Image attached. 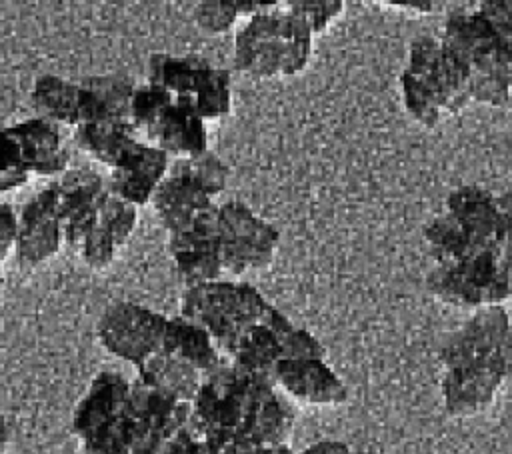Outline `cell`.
<instances>
[{
  "label": "cell",
  "instance_id": "cell-18",
  "mask_svg": "<svg viewBox=\"0 0 512 454\" xmlns=\"http://www.w3.org/2000/svg\"><path fill=\"white\" fill-rule=\"evenodd\" d=\"M142 140L168 154L170 160L192 158L210 150L206 120L198 114L192 98L174 96L172 104L160 114Z\"/></svg>",
  "mask_w": 512,
  "mask_h": 454
},
{
  "label": "cell",
  "instance_id": "cell-36",
  "mask_svg": "<svg viewBox=\"0 0 512 454\" xmlns=\"http://www.w3.org/2000/svg\"><path fill=\"white\" fill-rule=\"evenodd\" d=\"M238 18L234 0H202L194 8V22L198 30L210 36L226 34Z\"/></svg>",
  "mask_w": 512,
  "mask_h": 454
},
{
  "label": "cell",
  "instance_id": "cell-39",
  "mask_svg": "<svg viewBox=\"0 0 512 454\" xmlns=\"http://www.w3.org/2000/svg\"><path fill=\"white\" fill-rule=\"evenodd\" d=\"M478 10L484 14V18L494 28L500 46L512 64V2H482Z\"/></svg>",
  "mask_w": 512,
  "mask_h": 454
},
{
  "label": "cell",
  "instance_id": "cell-1",
  "mask_svg": "<svg viewBox=\"0 0 512 454\" xmlns=\"http://www.w3.org/2000/svg\"><path fill=\"white\" fill-rule=\"evenodd\" d=\"M272 380L248 376L228 362L204 378L190 404L188 428L216 454H236L254 448L248 440V424L254 406ZM262 448V446H260Z\"/></svg>",
  "mask_w": 512,
  "mask_h": 454
},
{
  "label": "cell",
  "instance_id": "cell-12",
  "mask_svg": "<svg viewBox=\"0 0 512 454\" xmlns=\"http://www.w3.org/2000/svg\"><path fill=\"white\" fill-rule=\"evenodd\" d=\"M64 234L58 210L56 182L30 196L18 210L16 256L26 266L50 260L62 246Z\"/></svg>",
  "mask_w": 512,
  "mask_h": 454
},
{
  "label": "cell",
  "instance_id": "cell-17",
  "mask_svg": "<svg viewBox=\"0 0 512 454\" xmlns=\"http://www.w3.org/2000/svg\"><path fill=\"white\" fill-rule=\"evenodd\" d=\"M170 156L156 146L140 140L122 160L108 172V188L114 196L142 208L152 202L154 192L168 176Z\"/></svg>",
  "mask_w": 512,
  "mask_h": 454
},
{
  "label": "cell",
  "instance_id": "cell-5",
  "mask_svg": "<svg viewBox=\"0 0 512 454\" xmlns=\"http://www.w3.org/2000/svg\"><path fill=\"white\" fill-rule=\"evenodd\" d=\"M130 380L116 370L98 372L72 412V434L84 454H132L128 416Z\"/></svg>",
  "mask_w": 512,
  "mask_h": 454
},
{
  "label": "cell",
  "instance_id": "cell-38",
  "mask_svg": "<svg viewBox=\"0 0 512 454\" xmlns=\"http://www.w3.org/2000/svg\"><path fill=\"white\" fill-rule=\"evenodd\" d=\"M118 250H120L118 242L106 230V226L98 220L92 226V230L86 234V238L82 240V244L76 252L80 254V258L84 260L86 266H90L94 270H102L112 264Z\"/></svg>",
  "mask_w": 512,
  "mask_h": 454
},
{
  "label": "cell",
  "instance_id": "cell-22",
  "mask_svg": "<svg viewBox=\"0 0 512 454\" xmlns=\"http://www.w3.org/2000/svg\"><path fill=\"white\" fill-rule=\"evenodd\" d=\"M80 84V124L130 122L136 84L124 74H92Z\"/></svg>",
  "mask_w": 512,
  "mask_h": 454
},
{
  "label": "cell",
  "instance_id": "cell-21",
  "mask_svg": "<svg viewBox=\"0 0 512 454\" xmlns=\"http://www.w3.org/2000/svg\"><path fill=\"white\" fill-rule=\"evenodd\" d=\"M446 212H450L464 230L488 250L510 234L496 196L486 188L470 184L452 190L446 200Z\"/></svg>",
  "mask_w": 512,
  "mask_h": 454
},
{
  "label": "cell",
  "instance_id": "cell-37",
  "mask_svg": "<svg viewBox=\"0 0 512 454\" xmlns=\"http://www.w3.org/2000/svg\"><path fill=\"white\" fill-rule=\"evenodd\" d=\"M98 220L106 226V230L114 236V240L122 248L128 242V238L132 236L134 228H136L138 208L110 192L104 206H102V212H100Z\"/></svg>",
  "mask_w": 512,
  "mask_h": 454
},
{
  "label": "cell",
  "instance_id": "cell-49",
  "mask_svg": "<svg viewBox=\"0 0 512 454\" xmlns=\"http://www.w3.org/2000/svg\"><path fill=\"white\" fill-rule=\"evenodd\" d=\"M2 284H4V270H2V262H0V290H2Z\"/></svg>",
  "mask_w": 512,
  "mask_h": 454
},
{
  "label": "cell",
  "instance_id": "cell-14",
  "mask_svg": "<svg viewBox=\"0 0 512 454\" xmlns=\"http://www.w3.org/2000/svg\"><path fill=\"white\" fill-rule=\"evenodd\" d=\"M510 330L512 326L504 306L478 308L442 342L438 356L444 370L488 360Z\"/></svg>",
  "mask_w": 512,
  "mask_h": 454
},
{
  "label": "cell",
  "instance_id": "cell-45",
  "mask_svg": "<svg viewBox=\"0 0 512 454\" xmlns=\"http://www.w3.org/2000/svg\"><path fill=\"white\" fill-rule=\"evenodd\" d=\"M496 200H498L500 212H502V216H504V220L508 224V230L512 232V188L502 192V194H498Z\"/></svg>",
  "mask_w": 512,
  "mask_h": 454
},
{
  "label": "cell",
  "instance_id": "cell-20",
  "mask_svg": "<svg viewBox=\"0 0 512 454\" xmlns=\"http://www.w3.org/2000/svg\"><path fill=\"white\" fill-rule=\"evenodd\" d=\"M16 140L24 164L36 176H62L70 170L72 152L62 132V126L38 116L8 124Z\"/></svg>",
  "mask_w": 512,
  "mask_h": 454
},
{
  "label": "cell",
  "instance_id": "cell-28",
  "mask_svg": "<svg viewBox=\"0 0 512 454\" xmlns=\"http://www.w3.org/2000/svg\"><path fill=\"white\" fill-rule=\"evenodd\" d=\"M136 378L142 384L186 404H192L204 382V376L196 368L162 352L140 364L136 368Z\"/></svg>",
  "mask_w": 512,
  "mask_h": 454
},
{
  "label": "cell",
  "instance_id": "cell-30",
  "mask_svg": "<svg viewBox=\"0 0 512 454\" xmlns=\"http://www.w3.org/2000/svg\"><path fill=\"white\" fill-rule=\"evenodd\" d=\"M168 172H176V174H184L190 180H194L210 198H218L228 182H230V168L228 164L214 154L212 150L200 154V156H192V158H178L170 162V170Z\"/></svg>",
  "mask_w": 512,
  "mask_h": 454
},
{
  "label": "cell",
  "instance_id": "cell-8",
  "mask_svg": "<svg viewBox=\"0 0 512 454\" xmlns=\"http://www.w3.org/2000/svg\"><path fill=\"white\" fill-rule=\"evenodd\" d=\"M168 316L130 300L110 304L98 318L96 334L106 352L138 368L162 352Z\"/></svg>",
  "mask_w": 512,
  "mask_h": 454
},
{
  "label": "cell",
  "instance_id": "cell-27",
  "mask_svg": "<svg viewBox=\"0 0 512 454\" xmlns=\"http://www.w3.org/2000/svg\"><path fill=\"white\" fill-rule=\"evenodd\" d=\"M34 116L58 126H80V84L56 74H42L30 90Z\"/></svg>",
  "mask_w": 512,
  "mask_h": 454
},
{
  "label": "cell",
  "instance_id": "cell-15",
  "mask_svg": "<svg viewBox=\"0 0 512 454\" xmlns=\"http://www.w3.org/2000/svg\"><path fill=\"white\" fill-rule=\"evenodd\" d=\"M272 382L290 402L308 406H340L348 388L324 358H284L272 370Z\"/></svg>",
  "mask_w": 512,
  "mask_h": 454
},
{
  "label": "cell",
  "instance_id": "cell-32",
  "mask_svg": "<svg viewBox=\"0 0 512 454\" xmlns=\"http://www.w3.org/2000/svg\"><path fill=\"white\" fill-rule=\"evenodd\" d=\"M172 100L174 96L160 86L148 82L136 86L130 104V124L134 126L140 138L154 126V122L172 104Z\"/></svg>",
  "mask_w": 512,
  "mask_h": 454
},
{
  "label": "cell",
  "instance_id": "cell-13",
  "mask_svg": "<svg viewBox=\"0 0 512 454\" xmlns=\"http://www.w3.org/2000/svg\"><path fill=\"white\" fill-rule=\"evenodd\" d=\"M500 346L488 360L450 368L444 372L442 398L444 408L450 416L468 418L486 410L496 398L500 386L508 382Z\"/></svg>",
  "mask_w": 512,
  "mask_h": 454
},
{
  "label": "cell",
  "instance_id": "cell-19",
  "mask_svg": "<svg viewBox=\"0 0 512 454\" xmlns=\"http://www.w3.org/2000/svg\"><path fill=\"white\" fill-rule=\"evenodd\" d=\"M218 204L194 180L176 172H168L152 196V206L168 236L194 228L212 216Z\"/></svg>",
  "mask_w": 512,
  "mask_h": 454
},
{
  "label": "cell",
  "instance_id": "cell-2",
  "mask_svg": "<svg viewBox=\"0 0 512 454\" xmlns=\"http://www.w3.org/2000/svg\"><path fill=\"white\" fill-rule=\"evenodd\" d=\"M314 34L280 8L244 20L234 34V68L252 78H284L300 74L312 56Z\"/></svg>",
  "mask_w": 512,
  "mask_h": 454
},
{
  "label": "cell",
  "instance_id": "cell-11",
  "mask_svg": "<svg viewBox=\"0 0 512 454\" xmlns=\"http://www.w3.org/2000/svg\"><path fill=\"white\" fill-rule=\"evenodd\" d=\"M56 188L64 244L78 250L100 218L102 206L110 194L108 178L94 168L76 166L56 180Z\"/></svg>",
  "mask_w": 512,
  "mask_h": 454
},
{
  "label": "cell",
  "instance_id": "cell-33",
  "mask_svg": "<svg viewBox=\"0 0 512 454\" xmlns=\"http://www.w3.org/2000/svg\"><path fill=\"white\" fill-rule=\"evenodd\" d=\"M282 4L314 36L322 34L344 12L342 0H288Z\"/></svg>",
  "mask_w": 512,
  "mask_h": 454
},
{
  "label": "cell",
  "instance_id": "cell-6",
  "mask_svg": "<svg viewBox=\"0 0 512 454\" xmlns=\"http://www.w3.org/2000/svg\"><path fill=\"white\" fill-rule=\"evenodd\" d=\"M218 246L222 270L242 276L272 264L280 232L244 202L226 200L218 204Z\"/></svg>",
  "mask_w": 512,
  "mask_h": 454
},
{
  "label": "cell",
  "instance_id": "cell-40",
  "mask_svg": "<svg viewBox=\"0 0 512 454\" xmlns=\"http://www.w3.org/2000/svg\"><path fill=\"white\" fill-rule=\"evenodd\" d=\"M158 454H216L204 440L194 436V432L186 426L178 434H174Z\"/></svg>",
  "mask_w": 512,
  "mask_h": 454
},
{
  "label": "cell",
  "instance_id": "cell-26",
  "mask_svg": "<svg viewBox=\"0 0 512 454\" xmlns=\"http://www.w3.org/2000/svg\"><path fill=\"white\" fill-rule=\"evenodd\" d=\"M294 422L296 412L292 402L280 390H276V386H270L262 392L254 406L246 436L254 446H286L292 436Z\"/></svg>",
  "mask_w": 512,
  "mask_h": 454
},
{
  "label": "cell",
  "instance_id": "cell-44",
  "mask_svg": "<svg viewBox=\"0 0 512 454\" xmlns=\"http://www.w3.org/2000/svg\"><path fill=\"white\" fill-rule=\"evenodd\" d=\"M386 6H394V8H402L406 12H418V14H428L434 12L436 8H440L442 4L438 2H384Z\"/></svg>",
  "mask_w": 512,
  "mask_h": 454
},
{
  "label": "cell",
  "instance_id": "cell-16",
  "mask_svg": "<svg viewBox=\"0 0 512 454\" xmlns=\"http://www.w3.org/2000/svg\"><path fill=\"white\" fill-rule=\"evenodd\" d=\"M166 248L184 288L220 280L224 270L218 246V210L194 228L168 236Z\"/></svg>",
  "mask_w": 512,
  "mask_h": 454
},
{
  "label": "cell",
  "instance_id": "cell-41",
  "mask_svg": "<svg viewBox=\"0 0 512 454\" xmlns=\"http://www.w3.org/2000/svg\"><path fill=\"white\" fill-rule=\"evenodd\" d=\"M18 238V212L12 204L0 202V262L8 258L10 252L16 250Z\"/></svg>",
  "mask_w": 512,
  "mask_h": 454
},
{
  "label": "cell",
  "instance_id": "cell-34",
  "mask_svg": "<svg viewBox=\"0 0 512 454\" xmlns=\"http://www.w3.org/2000/svg\"><path fill=\"white\" fill-rule=\"evenodd\" d=\"M30 178L20 148L12 138L8 124L0 120V194L12 192Z\"/></svg>",
  "mask_w": 512,
  "mask_h": 454
},
{
  "label": "cell",
  "instance_id": "cell-47",
  "mask_svg": "<svg viewBox=\"0 0 512 454\" xmlns=\"http://www.w3.org/2000/svg\"><path fill=\"white\" fill-rule=\"evenodd\" d=\"M8 442H10V428H8V424L0 418V454H6Z\"/></svg>",
  "mask_w": 512,
  "mask_h": 454
},
{
  "label": "cell",
  "instance_id": "cell-46",
  "mask_svg": "<svg viewBox=\"0 0 512 454\" xmlns=\"http://www.w3.org/2000/svg\"><path fill=\"white\" fill-rule=\"evenodd\" d=\"M236 454H294L292 448L286 444V446H276V448H260V446H254V448H246V450H240Z\"/></svg>",
  "mask_w": 512,
  "mask_h": 454
},
{
  "label": "cell",
  "instance_id": "cell-4",
  "mask_svg": "<svg viewBox=\"0 0 512 454\" xmlns=\"http://www.w3.org/2000/svg\"><path fill=\"white\" fill-rule=\"evenodd\" d=\"M272 308L274 304L256 286L226 278L184 288L180 298V316L210 334L222 360L230 354L238 338L262 322Z\"/></svg>",
  "mask_w": 512,
  "mask_h": 454
},
{
  "label": "cell",
  "instance_id": "cell-25",
  "mask_svg": "<svg viewBox=\"0 0 512 454\" xmlns=\"http://www.w3.org/2000/svg\"><path fill=\"white\" fill-rule=\"evenodd\" d=\"M142 138L130 122H98L80 124L74 128L72 142L78 150L104 164L108 170L120 164V160L140 142Z\"/></svg>",
  "mask_w": 512,
  "mask_h": 454
},
{
  "label": "cell",
  "instance_id": "cell-7",
  "mask_svg": "<svg viewBox=\"0 0 512 454\" xmlns=\"http://www.w3.org/2000/svg\"><path fill=\"white\" fill-rule=\"evenodd\" d=\"M426 284L434 296L458 308L502 306L512 298V276L490 250L454 266H434Z\"/></svg>",
  "mask_w": 512,
  "mask_h": 454
},
{
  "label": "cell",
  "instance_id": "cell-3",
  "mask_svg": "<svg viewBox=\"0 0 512 454\" xmlns=\"http://www.w3.org/2000/svg\"><path fill=\"white\" fill-rule=\"evenodd\" d=\"M442 44L470 76L472 100L502 106L512 90V64L480 10H454L446 18Z\"/></svg>",
  "mask_w": 512,
  "mask_h": 454
},
{
  "label": "cell",
  "instance_id": "cell-43",
  "mask_svg": "<svg viewBox=\"0 0 512 454\" xmlns=\"http://www.w3.org/2000/svg\"><path fill=\"white\" fill-rule=\"evenodd\" d=\"M490 252L496 258V262L500 264V268H504L512 276V232L500 244L492 246Z\"/></svg>",
  "mask_w": 512,
  "mask_h": 454
},
{
  "label": "cell",
  "instance_id": "cell-9",
  "mask_svg": "<svg viewBox=\"0 0 512 454\" xmlns=\"http://www.w3.org/2000/svg\"><path fill=\"white\" fill-rule=\"evenodd\" d=\"M408 70L434 98L442 116L458 114L472 102L470 76L458 58L430 36H420L410 44Z\"/></svg>",
  "mask_w": 512,
  "mask_h": 454
},
{
  "label": "cell",
  "instance_id": "cell-29",
  "mask_svg": "<svg viewBox=\"0 0 512 454\" xmlns=\"http://www.w3.org/2000/svg\"><path fill=\"white\" fill-rule=\"evenodd\" d=\"M424 238L436 266H454L488 250L476 242L450 212L434 216L424 228Z\"/></svg>",
  "mask_w": 512,
  "mask_h": 454
},
{
  "label": "cell",
  "instance_id": "cell-10",
  "mask_svg": "<svg viewBox=\"0 0 512 454\" xmlns=\"http://www.w3.org/2000/svg\"><path fill=\"white\" fill-rule=\"evenodd\" d=\"M128 416L132 426V454L158 450L190 422V404L178 402L138 378L130 380Z\"/></svg>",
  "mask_w": 512,
  "mask_h": 454
},
{
  "label": "cell",
  "instance_id": "cell-48",
  "mask_svg": "<svg viewBox=\"0 0 512 454\" xmlns=\"http://www.w3.org/2000/svg\"><path fill=\"white\" fill-rule=\"evenodd\" d=\"M346 454H378V452H372V450H352L350 448V452H346Z\"/></svg>",
  "mask_w": 512,
  "mask_h": 454
},
{
  "label": "cell",
  "instance_id": "cell-24",
  "mask_svg": "<svg viewBox=\"0 0 512 454\" xmlns=\"http://www.w3.org/2000/svg\"><path fill=\"white\" fill-rule=\"evenodd\" d=\"M214 64L198 54L172 56L152 54L148 58L146 82L168 90L176 98H192L204 86Z\"/></svg>",
  "mask_w": 512,
  "mask_h": 454
},
{
  "label": "cell",
  "instance_id": "cell-31",
  "mask_svg": "<svg viewBox=\"0 0 512 454\" xmlns=\"http://www.w3.org/2000/svg\"><path fill=\"white\" fill-rule=\"evenodd\" d=\"M194 106L206 122L228 116L232 108V76L226 68H212L204 86L194 96Z\"/></svg>",
  "mask_w": 512,
  "mask_h": 454
},
{
  "label": "cell",
  "instance_id": "cell-23",
  "mask_svg": "<svg viewBox=\"0 0 512 454\" xmlns=\"http://www.w3.org/2000/svg\"><path fill=\"white\" fill-rule=\"evenodd\" d=\"M162 354L196 368L204 378L224 362L210 334L180 314L168 316Z\"/></svg>",
  "mask_w": 512,
  "mask_h": 454
},
{
  "label": "cell",
  "instance_id": "cell-42",
  "mask_svg": "<svg viewBox=\"0 0 512 454\" xmlns=\"http://www.w3.org/2000/svg\"><path fill=\"white\" fill-rule=\"evenodd\" d=\"M234 6H236V12L240 18L244 20H250L254 16H260V14H266V12H272L276 8H280V2H264V0H234Z\"/></svg>",
  "mask_w": 512,
  "mask_h": 454
},
{
  "label": "cell",
  "instance_id": "cell-35",
  "mask_svg": "<svg viewBox=\"0 0 512 454\" xmlns=\"http://www.w3.org/2000/svg\"><path fill=\"white\" fill-rule=\"evenodd\" d=\"M400 86H402V100L408 114L422 126H428V128L436 126L442 118V112L434 102V98L426 92V88L408 70L402 72Z\"/></svg>",
  "mask_w": 512,
  "mask_h": 454
}]
</instances>
